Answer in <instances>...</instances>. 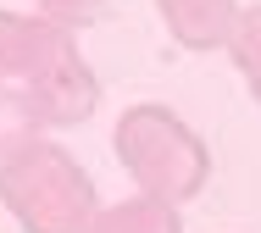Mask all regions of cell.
Listing matches in <instances>:
<instances>
[{
  "label": "cell",
  "instance_id": "4",
  "mask_svg": "<svg viewBox=\"0 0 261 233\" xmlns=\"http://www.w3.org/2000/svg\"><path fill=\"white\" fill-rule=\"evenodd\" d=\"M239 0H156L161 28L172 34V45L206 56V50H228L233 22H239Z\"/></svg>",
  "mask_w": 261,
  "mask_h": 233
},
{
  "label": "cell",
  "instance_id": "7",
  "mask_svg": "<svg viewBox=\"0 0 261 233\" xmlns=\"http://www.w3.org/2000/svg\"><path fill=\"white\" fill-rule=\"evenodd\" d=\"M228 56H233L239 78L250 83V95H256V106H261V6H245L239 11L233 39H228Z\"/></svg>",
  "mask_w": 261,
  "mask_h": 233
},
{
  "label": "cell",
  "instance_id": "1",
  "mask_svg": "<svg viewBox=\"0 0 261 233\" xmlns=\"http://www.w3.org/2000/svg\"><path fill=\"white\" fill-rule=\"evenodd\" d=\"M0 83H28L50 128L89 122L100 83L78 34L39 11H0Z\"/></svg>",
  "mask_w": 261,
  "mask_h": 233
},
{
  "label": "cell",
  "instance_id": "3",
  "mask_svg": "<svg viewBox=\"0 0 261 233\" xmlns=\"http://www.w3.org/2000/svg\"><path fill=\"white\" fill-rule=\"evenodd\" d=\"M111 150H117L122 172L134 178L139 194H156V200H172V206H189L211 178L206 139L161 100H139L117 116Z\"/></svg>",
  "mask_w": 261,
  "mask_h": 233
},
{
  "label": "cell",
  "instance_id": "8",
  "mask_svg": "<svg viewBox=\"0 0 261 233\" xmlns=\"http://www.w3.org/2000/svg\"><path fill=\"white\" fill-rule=\"evenodd\" d=\"M34 11H39V17H50V22H61V28H72V34H78V28H84V22H89V17L100 11V0H34Z\"/></svg>",
  "mask_w": 261,
  "mask_h": 233
},
{
  "label": "cell",
  "instance_id": "5",
  "mask_svg": "<svg viewBox=\"0 0 261 233\" xmlns=\"http://www.w3.org/2000/svg\"><path fill=\"white\" fill-rule=\"evenodd\" d=\"M84 233H184V206L172 200H156V194H122L95 211V222Z\"/></svg>",
  "mask_w": 261,
  "mask_h": 233
},
{
  "label": "cell",
  "instance_id": "2",
  "mask_svg": "<svg viewBox=\"0 0 261 233\" xmlns=\"http://www.w3.org/2000/svg\"><path fill=\"white\" fill-rule=\"evenodd\" d=\"M0 206L22 233H84L100 211V189L67 144L34 139L0 156Z\"/></svg>",
  "mask_w": 261,
  "mask_h": 233
},
{
  "label": "cell",
  "instance_id": "6",
  "mask_svg": "<svg viewBox=\"0 0 261 233\" xmlns=\"http://www.w3.org/2000/svg\"><path fill=\"white\" fill-rule=\"evenodd\" d=\"M45 128H50L45 122V106H39V95L28 83H0V156L45 139Z\"/></svg>",
  "mask_w": 261,
  "mask_h": 233
}]
</instances>
